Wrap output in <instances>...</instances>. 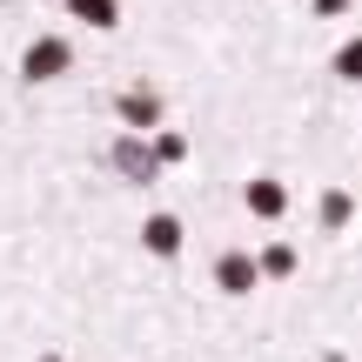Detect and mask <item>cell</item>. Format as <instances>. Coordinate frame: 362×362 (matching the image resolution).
<instances>
[{
  "instance_id": "obj_1",
  "label": "cell",
  "mask_w": 362,
  "mask_h": 362,
  "mask_svg": "<svg viewBox=\"0 0 362 362\" xmlns=\"http://www.w3.org/2000/svg\"><path fill=\"white\" fill-rule=\"evenodd\" d=\"M67 74H74V40H67V34H34L21 47V81H27V88L67 81Z\"/></svg>"
},
{
  "instance_id": "obj_2",
  "label": "cell",
  "mask_w": 362,
  "mask_h": 362,
  "mask_svg": "<svg viewBox=\"0 0 362 362\" xmlns=\"http://www.w3.org/2000/svg\"><path fill=\"white\" fill-rule=\"evenodd\" d=\"M107 168L128 181V188H148V181H161L155 148H148V134H134V128H121L115 141H107Z\"/></svg>"
},
{
  "instance_id": "obj_3",
  "label": "cell",
  "mask_w": 362,
  "mask_h": 362,
  "mask_svg": "<svg viewBox=\"0 0 362 362\" xmlns=\"http://www.w3.org/2000/svg\"><path fill=\"white\" fill-rule=\"evenodd\" d=\"M161 115H168V101H161V88H148V81H128V88L115 94V121L134 128V134L161 128Z\"/></svg>"
},
{
  "instance_id": "obj_4",
  "label": "cell",
  "mask_w": 362,
  "mask_h": 362,
  "mask_svg": "<svg viewBox=\"0 0 362 362\" xmlns=\"http://www.w3.org/2000/svg\"><path fill=\"white\" fill-rule=\"evenodd\" d=\"M215 288H221V296H255V288H262L255 248H221V255H215Z\"/></svg>"
},
{
  "instance_id": "obj_5",
  "label": "cell",
  "mask_w": 362,
  "mask_h": 362,
  "mask_svg": "<svg viewBox=\"0 0 362 362\" xmlns=\"http://www.w3.org/2000/svg\"><path fill=\"white\" fill-rule=\"evenodd\" d=\"M242 208H248L255 221H282V215H288V188H282L275 175H255V181H242Z\"/></svg>"
},
{
  "instance_id": "obj_6",
  "label": "cell",
  "mask_w": 362,
  "mask_h": 362,
  "mask_svg": "<svg viewBox=\"0 0 362 362\" xmlns=\"http://www.w3.org/2000/svg\"><path fill=\"white\" fill-rule=\"evenodd\" d=\"M181 242H188V228H181V215H148V221H141V248H148V255L175 262V255H181Z\"/></svg>"
},
{
  "instance_id": "obj_7",
  "label": "cell",
  "mask_w": 362,
  "mask_h": 362,
  "mask_svg": "<svg viewBox=\"0 0 362 362\" xmlns=\"http://www.w3.org/2000/svg\"><path fill=\"white\" fill-rule=\"evenodd\" d=\"M61 7H67V21L94 27V34H115L121 27V0H61Z\"/></svg>"
},
{
  "instance_id": "obj_8",
  "label": "cell",
  "mask_w": 362,
  "mask_h": 362,
  "mask_svg": "<svg viewBox=\"0 0 362 362\" xmlns=\"http://www.w3.org/2000/svg\"><path fill=\"white\" fill-rule=\"evenodd\" d=\"M255 275H262V282H288V275H296V248H288V242H269L255 255Z\"/></svg>"
},
{
  "instance_id": "obj_9",
  "label": "cell",
  "mask_w": 362,
  "mask_h": 362,
  "mask_svg": "<svg viewBox=\"0 0 362 362\" xmlns=\"http://www.w3.org/2000/svg\"><path fill=\"white\" fill-rule=\"evenodd\" d=\"M349 221H356V194L349 188H329L322 194V235H342Z\"/></svg>"
},
{
  "instance_id": "obj_10",
  "label": "cell",
  "mask_w": 362,
  "mask_h": 362,
  "mask_svg": "<svg viewBox=\"0 0 362 362\" xmlns=\"http://www.w3.org/2000/svg\"><path fill=\"white\" fill-rule=\"evenodd\" d=\"M356 67H362V47L342 40V47H336V81H356Z\"/></svg>"
},
{
  "instance_id": "obj_11",
  "label": "cell",
  "mask_w": 362,
  "mask_h": 362,
  "mask_svg": "<svg viewBox=\"0 0 362 362\" xmlns=\"http://www.w3.org/2000/svg\"><path fill=\"white\" fill-rule=\"evenodd\" d=\"M315 13H322V21H342V13H349V0H315Z\"/></svg>"
},
{
  "instance_id": "obj_12",
  "label": "cell",
  "mask_w": 362,
  "mask_h": 362,
  "mask_svg": "<svg viewBox=\"0 0 362 362\" xmlns=\"http://www.w3.org/2000/svg\"><path fill=\"white\" fill-rule=\"evenodd\" d=\"M40 362H61V356H40Z\"/></svg>"
}]
</instances>
